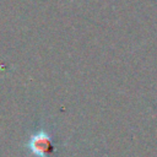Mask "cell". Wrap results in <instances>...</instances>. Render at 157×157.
Segmentation results:
<instances>
[{
    "label": "cell",
    "instance_id": "6da1fadb",
    "mask_svg": "<svg viewBox=\"0 0 157 157\" xmlns=\"http://www.w3.org/2000/svg\"><path fill=\"white\" fill-rule=\"evenodd\" d=\"M28 146L33 153H36L40 157H45L47 155L52 153V151H53V145H52L50 137L43 131L33 135L29 140Z\"/></svg>",
    "mask_w": 157,
    "mask_h": 157
}]
</instances>
